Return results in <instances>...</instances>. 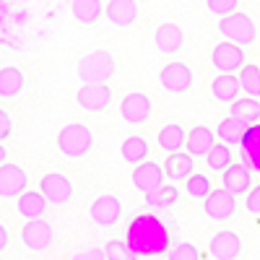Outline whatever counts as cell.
Masks as SVG:
<instances>
[{
    "label": "cell",
    "mask_w": 260,
    "mask_h": 260,
    "mask_svg": "<svg viewBox=\"0 0 260 260\" xmlns=\"http://www.w3.org/2000/svg\"><path fill=\"white\" fill-rule=\"evenodd\" d=\"M125 240L141 257L167 255L169 247L175 245L169 216H159V213H138V216H133L127 229H125Z\"/></svg>",
    "instance_id": "cell-1"
},
{
    "label": "cell",
    "mask_w": 260,
    "mask_h": 260,
    "mask_svg": "<svg viewBox=\"0 0 260 260\" xmlns=\"http://www.w3.org/2000/svg\"><path fill=\"white\" fill-rule=\"evenodd\" d=\"M57 151L65 159H81L91 151L94 146V133L83 122H73V125H65L60 133H57Z\"/></svg>",
    "instance_id": "cell-2"
},
{
    "label": "cell",
    "mask_w": 260,
    "mask_h": 260,
    "mask_svg": "<svg viewBox=\"0 0 260 260\" xmlns=\"http://www.w3.org/2000/svg\"><path fill=\"white\" fill-rule=\"evenodd\" d=\"M115 76V57L107 50H94L78 60V78L83 83H107Z\"/></svg>",
    "instance_id": "cell-3"
},
{
    "label": "cell",
    "mask_w": 260,
    "mask_h": 260,
    "mask_svg": "<svg viewBox=\"0 0 260 260\" xmlns=\"http://www.w3.org/2000/svg\"><path fill=\"white\" fill-rule=\"evenodd\" d=\"M219 31L224 34V39H232V42H237V45H242V47L252 45L255 37H257L252 18L247 13H242V11H234V13L224 16L219 21Z\"/></svg>",
    "instance_id": "cell-4"
},
{
    "label": "cell",
    "mask_w": 260,
    "mask_h": 260,
    "mask_svg": "<svg viewBox=\"0 0 260 260\" xmlns=\"http://www.w3.org/2000/svg\"><path fill=\"white\" fill-rule=\"evenodd\" d=\"M211 62L219 73H234L245 65V50H242V45H237V42L224 39L211 50Z\"/></svg>",
    "instance_id": "cell-5"
},
{
    "label": "cell",
    "mask_w": 260,
    "mask_h": 260,
    "mask_svg": "<svg viewBox=\"0 0 260 260\" xmlns=\"http://www.w3.org/2000/svg\"><path fill=\"white\" fill-rule=\"evenodd\" d=\"M52 240H55V232H52L50 221H45V219H29L24 224V229H21V242L31 252L47 250L52 245Z\"/></svg>",
    "instance_id": "cell-6"
},
{
    "label": "cell",
    "mask_w": 260,
    "mask_h": 260,
    "mask_svg": "<svg viewBox=\"0 0 260 260\" xmlns=\"http://www.w3.org/2000/svg\"><path fill=\"white\" fill-rule=\"evenodd\" d=\"M237 195H232L226 187H216V190H211L206 198H203V213L208 216L211 221H226V219H232V213H234V208H237Z\"/></svg>",
    "instance_id": "cell-7"
},
{
    "label": "cell",
    "mask_w": 260,
    "mask_h": 260,
    "mask_svg": "<svg viewBox=\"0 0 260 260\" xmlns=\"http://www.w3.org/2000/svg\"><path fill=\"white\" fill-rule=\"evenodd\" d=\"M112 99V89L107 83H83L76 91V104L83 112H102Z\"/></svg>",
    "instance_id": "cell-8"
},
{
    "label": "cell",
    "mask_w": 260,
    "mask_h": 260,
    "mask_svg": "<svg viewBox=\"0 0 260 260\" xmlns=\"http://www.w3.org/2000/svg\"><path fill=\"white\" fill-rule=\"evenodd\" d=\"M120 213H122V203L117 195H99V198L89 206V216H91V221L102 229L107 226H115L120 221Z\"/></svg>",
    "instance_id": "cell-9"
},
{
    "label": "cell",
    "mask_w": 260,
    "mask_h": 260,
    "mask_svg": "<svg viewBox=\"0 0 260 260\" xmlns=\"http://www.w3.org/2000/svg\"><path fill=\"white\" fill-rule=\"evenodd\" d=\"M159 83H161V89L169 91V94H182L187 91L190 86H192V71L187 68L185 62H169L164 65V71L159 73Z\"/></svg>",
    "instance_id": "cell-10"
},
{
    "label": "cell",
    "mask_w": 260,
    "mask_h": 260,
    "mask_svg": "<svg viewBox=\"0 0 260 260\" xmlns=\"http://www.w3.org/2000/svg\"><path fill=\"white\" fill-rule=\"evenodd\" d=\"M240 252H242V237L229 229L216 232L208 242V255L213 260H234Z\"/></svg>",
    "instance_id": "cell-11"
},
{
    "label": "cell",
    "mask_w": 260,
    "mask_h": 260,
    "mask_svg": "<svg viewBox=\"0 0 260 260\" xmlns=\"http://www.w3.org/2000/svg\"><path fill=\"white\" fill-rule=\"evenodd\" d=\"M148 115H151V99L143 91H130L120 102V117L127 125H141L148 120Z\"/></svg>",
    "instance_id": "cell-12"
},
{
    "label": "cell",
    "mask_w": 260,
    "mask_h": 260,
    "mask_svg": "<svg viewBox=\"0 0 260 260\" xmlns=\"http://www.w3.org/2000/svg\"><path fill=\"white\" fill-rule=\"evenodd\" d=\"M39 190L47 195V201L52 206H60L73 195V182H71L68 175H62V172H47L39 182Z\"/></svg>",
    "instance_id": "cell-13"
},
{
    "label": "cell",
    "mask_w": 260,
    "mask_h": 260,
    "mask_svg": "<svg viewBox=\"0 0 260 260\" xmlns=\"http://www.w3.org/2000/svg\"><path fill=\"white\" fill-rule=\"evenodd\" d=\"M167 180V172H164V164H156V161H141L133 172V185L138 192H154L156 187H161Z\"/></svg>",
    "instance_id": "cell-14"
},
{
    "label": "cell",
    "mask_w": 260,
    "mask_h": 260,
    "mask_svg": "<svg viewBox=\"0 0 260 260\" xmlns=\"http://www.w3.org/2000/svg\"><path fill=\"white\" fill-rule=\"evenodd\" d=\"M26 185H29V177L18 164H8V161L0 164V195L3 198H16V195L26 190Z\"/></svg>",
    "instance_id": "cell-15"
},
{
    "label": "cell",
    "mask_w": 260,
    "mask_h": 260,
    "mask_svg": "<svg viewBox=\"0 0 260 260\" xmlns=\"http://www.w3.org/2000/svg\"><path fill=\"white\" fill-rule=\"evenodd\" d=\"M252 175H255V172L247 169L242 161H240V164H229V167L224 169L221 187H226L232 195H245V192H250V187H252Z\"/></svg>",
    "instance_id": "cell-16"
},
{
    "label": "cell",
    "mask_w": 260,
    "mask_h": 260,
    "mask_svg": "<svg viewBox=\"0 0 260 260\" xmlns=\"http://www.w3.org/2000/svg\"><path fill=\"white\" fill-rule=\"evenodd\" d=\"M240 161L247 169H252L255 175H260V122L250 125V130L245 133L240 143Z\"/></svg>",
    "instance_id": "cell-17"
},
{
    "label": "cell",
    "mask_w": 260,
    "mask_h": 260,
    "mask_svg": "<svg viewBox=\"0 0 260 260\" xmlns=\"http://www.w3.org/2000/svg\"><path fill=\"white\" fill-rule=\"evenodd\" d=\"M104 16L112 26H130L138 21V3L136 0H110L104 6Z\"/></svg>",
    "instance_id": "cell-18"
},
{
    "label": "cell",
    "mask_w": 260,
    "mask_h": 260,
    "mask_svg": "<svg viewBox=\"0 0 260 260\" xmlns=\"http://www.w3.org/2000/svg\"><path fill=\"white\" fill-rule=\"evenodd\" d=\"M216 130H211L208 125H195L190 133H187V141H185V151H190L192 156H206L208 151L216 146Z\"/></svg>",
    "instance_id": "cell-19"
},
{
    "label": "cell",
    "mask_w": 260,
    "mask_h": 260,
    "mask_svg": "<svg viewBox=\"0 0 260 260\" xmlns=\"http://www.w3.org/2000/svg\"><path fill=\"white\" fill-rule=\"evenodd\" d=\"M47 203L50 201L42 190H24L16 201V211H18V216H24V219H39V216L45 213Z\"/></svg>",
    "instance_id": "cell-20"
},
{
    "label": "cell",
    "mask_w": 260,
    "mask_h": 260,
    "mask_svg": "<svg viewBox=\"0 0 260 260\" xmlns=\"http://www.w3.org/2000/svg\"><path fill=\"white\" fill-rule=\"evenodd\" d=\"M192 154L190 151H175L164 159V172H167V180L172 182H180V180H187L192 175Z\"/></svg>",
    "instance_id": "cell-21"
},
{
    "label": "cell",
    "mask_w": 260,
    "mask_h": 260,
    "mask_svg": "<svg viewBox=\"0 0 260 260\" xmlns=\"http://www.w3.org/2000/svg\"><path fill=\"white\" fill-rule=\"evenodd\" d=\"M182 42H185V31L177 26V24H161L154 34V45L159 52L164 55H172V52H177L182 47Z\"/></svg>",
    "instance_id": "cell-22"
},
{
    "label": "cell",
    "mask_w": 260,
    "mask_h": 260,
    "mask_svg": "<svg viewBox=\"0 0 260 260\" xmlns=\"http://www.w3.org/2000/svg\"><path fill=\"white\" fill-rule=\"evenodd\" d=\"M240 91H242V83H240V78L232 76V73H221V76H216L211 81V94H213L216 102L232 104L234 99H240Z\"/></svg>",
    "instance_id": "cell-23"
},
{
    "label": "cell",
    "mask_w": 260,
    "mask_h": 260,
    "mask_svg": "<svg viewBox=\"0 0 260 260\" xmlns=\"http://www.w3.org/2000/svg\"><path fill=\"white\" fill-rule=\"evenodd\" d=\"M247 130H250L247 122H242L240 117L229 115V117H224V120L219 122V127H216V136H219V141H224V143H229V146H240Z\"/></svg>",
    "instance_id": "cell-24"
},
{
    "label": "cell",
    "mask_w": 260,
    "mask_h": 260,
    "mask_svg": "<svg viewBox=\"0 0 260 260\" xmlns=\"http://www.w3.org/2000/svg\"><path fill=\"white\" fill-rule=\"evenodd\" d=\"M24 89V73L13 65H3L0 68V96L3 99H13Z\"/></svg>",
    "instance_id": "cell-25"
},
{
    "label": "cell",
    "mask_w": 260,
    "mask_h": 260,
    "mask_svg": "<svg viewBox=\"0 0 260 260\" xmlns=\"http://www.w3.org/2000/svg\"><path fill=\"white\" fill-rule=\"evenodd\" d=\"M229 115L240 117L247 125L260 122V99L257 96H242V99H234L229 107Z\"/></svg>",
    "instance_id": "cell-26"
},
{
    "label": "cell",
    "mask_w": 260,
    "mask_h": 260,
    "mask_svg": "<svg viewBox=\"0 0 260 260\" xmlns=\"http://www.w3.org/2000/svg\"><path fill=\"white\" fill-rule=\"evenodd\" d=\"M180 198V187L177 185H161L156 187L154 192H146V208H156V211H164L169 206H175Z\"/></svg>",
    "instance_id": "cell-27"
},
{
    "label": "cell",
    "mask_w": 260,
    "mask_h": 260,
    "mask_svg": "<svg viewBox=\"0 0 260 260\" xmlns=\"http://www.w3.org/2000/svg\"><path fill=\"white\" fill-rule=\"evenodd\" d=\"M120 156H122L127 164H141V161H146V156H148V141H146L143 136H130V138H125L122 146H120Z\"/></svg>",
    "instance_id": "cell-28"
},
{
    "label": "cell",
    "mask_w": 260,
    "mask_h": 260,
    "mask_svg": "<svg viewBox=\"0 0 260 260\" xmlns=\"http://www.w3.org/2000/svg\"><path fill=\"white\" fill-rule=\"evenodd\" d=\"M185 141H187V133H185L180 125H167V127H161V133H159V138H156V143H159V148L164 151V154H175V151H180V148L185 146Z\"/></svg>",
    "instance_id": "cell-29"
},
{
    "label": "cell",
    "mask_w": 260,
    "mask_h": 260,
    "mask_svg": "<svg viewBox=\"0 0 260 260\" xmlns=\"http://www.w3.org/2000/svg\"><path fill=\"white\" fill-rule=\"evenodd\" d=\"M71 11H73V18L81 21V24H94L104 13V6H102V0H73Z\"/></svg>",
    "instance_id": "cell-30"
},
{
    "label": "cell",
    "mask_w": 260,
    "mask_h": 260,
    "mask_svg": "<svg viewBox=\"0 0 260 260\" xmlns=\"http://www.w3.org/2000/svg\"><path fill=\"white\" fill-rule=\"evenodd\" d=\"M206 164H208V169H213V172H224V169L232 164V151H229V143L216 141V146L206 154Z\"/></svg>",
    "instance_id": "cell-31"
},
{
    "label": "cell",
    "mask_w": 260,
    "mask_h": 260,
    "mask_svg": "<svg viewBox=\"0 0 260 260\" xmlns=\"http://www.w3.org/2000/svg\"><path fill=\"white\" fill-rule=\"evenodd\" d=\"M240 83H242V91L247 96L260 99V68L257 65H242L240 68Z\"/></svg>",
    "instance_id": "cell-32"
},
{
    "label": "cell",
    "mask_w": 260,
    "mask_h": 260,
    "mask_svg": "<svg viewBox=\"0 0 260 260\" xmlns=\"http://www.w3.org/2000/svg\"><path fill=\"white\" fill-rule=\"evenodd\" d=\"M107 260H138L141 255L127 245V240H110L104 245Z\"/></svg>",
    "instance_id": "cell-33"
},
{
    "label": "cell",
    "mask_w": 260,
    "mask_h": 260,
    "mask_svg": "<svg viewBox=\"0 0 260 260\" xmlns=\"http://www.w3.org/2000/svg\"><path fill=\"white\" fill-rule=\"evenodd\" d=\"M185 192L190 195V198H206V195L211 192V180L206 175H190L187 182H185Z\"/></svg>",
    "instance_id": "cell-34"
},
{
    "label": "cell",
    "mask_w": 260,
    "mask_h": 260,
    "mask_svg": "<svg viewBox=\"0 0 260 260\" xmlns=\"http://www.w3.org/2000/svg\"><path fill=\"white\" fill-rule=\"evenodd\" d=\"M167 260H201V257H198V250H195V245L180 242V245H172V247H169Z\"/></svg>",
    "instance_id": "cell-35"
},
{
    "label": "cell",
    "mask_w": 260,
    "mask_h": 260,
    "mask_svg": "<svg viewBox=\"0 0 260 260\" xmlns=\"http://www.w3.org/2000/svg\"><path fill=\"white\" fill-rule=\"evenodd\" d=\"M206 6H208V11H211L213 16L224 18V16H229V13H234V11H237L240 0H206Z\"/></svg>",
    "instance_id": "cell-36"
},
{
    "label": "cell",
    "mask_w": 260,
    "mask_h": 260,
    "mask_svg": "<svg viewBox=\"0 0 260 260\" xmlns=\"http://www.w3.org/2000/svg\"><path fill=\"white\" fill-rule=\"evenodd\" d=\"M245 211L252 213V216H260V185L250 187L247 198H245Z\"/></svg>",
    "instance_id": "cell-37"
},
{
    "label": "cell",
    "mask_w": 260,
    "mask_h": 260,
    "mask_svg": "<svg viewBox=\"0 0 260 260\" xmlns=\"http://www.w3.org/2000/svg\"><path fill=\"white\" fill-rule=\"evenodd\" d=\"M73 260H107V252L102 247H86L73 255Z\"/></svg>",
    "instance_id": "cell-38"
},
{
    "label": "cell",
    "mask_w": 260,
    "mask_h": 260,
    "mask_svg": "<svg viewBox=\"0 0 260 260\" xmlns=\"http://www.w3.org/2000/svg\"><path fill=\"white\" fill-rule=\"evenodd\" d=\"M11 115L6 112V110H0V141H6L8 136H11Z\"/></svg>",
    "instance_id": "cell-39"
},
{
    "label": "cell",
    "mask_w": 260,
    "mask_h": 260,
    "mask_svg": "<svg viewBox=\"0 0 260 260\" xmlns=\"http://www.w3.org/2000/svg\"><path fill=\"white\" fill-rule=\"evenodd\" d=\"M8 247V229L0 224V250H6Z\"/></svg>",
    "instance_id": "cell-40"
}]
</instances>
